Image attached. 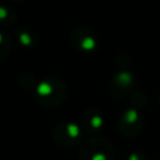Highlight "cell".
<instances>
[{"instance_id":"cell-1","label":"cell","mask_w":160,"mask_h":160,"mask_svg":"<svg viewBox=\"0 0 160 160\" xmlns=\"http://www.w3.org/2000/svg\"><path fill=\"white\" fill-rule=\"evenodd\" d=\"M68 95L65 81L58 76H49L38 82L35 89V100L39 105L46 109L60 106Z\"/></svg>"},{"instance_id":"cell-2","label":"cell","mask_w":160,"mask_h":160,"mask_svg":"<svg viewBox=\"0 0 160 160\" xmlns=\"http://www.w3.org/2000/svg\"><path fill=\"white\" fill-rule=\"evenodd\" d=\"M70 45L81 52H91L96 49L98 41L94 32L85 26H76L70 31L69 35Z\"/></svg>"},{"instance_id":"cell-3","label":"cell","mask_w":160,"mask_h":160,"mask_svg":"<svg viewBox=\"0 0 160 160\" xmlns=\"http://www.w3.org/2000/svg\"><path fill=\"white\" fill-rule=\"evenodd\" d=\"M80 136V129L74 122H61L54 129V138L58 142L69 145L74 144Z\"/></svg>"},{"instance_id":"cell-4","label":"cell","mask_w":160,"mask_h":160,"mask_svg":"<svg viewBox=\"0 0 160 160\" xmlns=\"http://www.w3.org/2000/svg\"><path fill=\"white\" fill-rule=\"evenodd\" d=\"M18 42L24 49H31L34 48L39 41V35L35 30L30 28H19L15 32Z\"/></svg>"},{"instance_id":"cell-5","label":"cell","mask_w":160,"mask_h":160,"mask_svg":"<svg viewBox=\"0 0 160 160\" xmlns=\"http://www.w3.org/2000/svg\"><path fill=\"white\" fill-rule=\"evenodd\" d=\"M18 19V15L12 8L6 5H0V29L12 26Z\"/></svg>"},{"instance_id":"cell-6","label":"cell","mask_w":160,"mask_h":160,"mask_svg":"<svg viewBox=\"0 0 160 160\" xmlns=\"http://www.w3.org/2000/svg\"><path fill=\"white\" fill-rule=\"evenodd\" d=\"M11 48H12V38L10 32L5 29H0V61L5 60L10 55Z\"/></svg>"},{"instance_id":"cell-7","label":"cell","mask_w":160,"mask_h":160,"mask_svg":"<svg viewBox=\"0 0 160 160\" xmlns=\"http://www.w3.org/2000/svg\"><path fill=\"white\" fill-rule=\"evenodd\" d=\"M84 124L88 129H91V130H98L101 128V124H102V119L100 116L99 112H96L95 110H88L85 114H84Z\"/></svg>"},{"instance_id":"cell-8","label":"cell","mask_w":160,"mask_h":160,"mask_svg":"<svg viewBox=\"0 0 160 160\" xmlns=\"http://www.w3.org/2000/svg\"><path fill=\"white\" fill-rule=\"evenodd\" d=\"M15 2H24V1H26V0H14Z\"/></svg>"}]
</instances>
